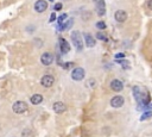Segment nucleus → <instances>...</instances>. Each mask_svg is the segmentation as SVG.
I'll use <instances>...</instances> for the list:
<instances>
[{
	"label": "nucleus",
	"mask_w": 152,
	"mask_h": 137,
	"mask_svg": "<svg viewBox=\"0 0 152 137\" xmlns=\"http://www.w3.org/2000/svg\"><path fill=\"white\" fill-rule=\"evenodd\" d=\"M67 18H68V14H67V13H63V14H61V16H59V17L57 18V19H58V23H59V24H62V23H63V22L65 21Z\"/></svg>",
	"instance_id": "nucleus-18"
},
{
	"label": "nucleus",
	"mask_w": 152,
	"mask_h": 137,
	"mask_svg": "<svg viewBox=\"0 0 152 137\" xmlns=\"http://www.w3.org/2000/svg\"><path fill=\"white\" fill-rule=\"evenodd\" d=\"M151 117H152V111H146L143 116H141L140 121H145V119H147V118H151Z\"/></svg>",
	"instance_id": "nucleus-17"
},
{
	"label": "nucleus",
	"mask_w": 152,
	"mask_h": 137,
	"mask_svg": "<svg viewBox=\"0 0 152 137\" xmlns=\"http://www.w3.org/2000/svg\"><path fill=\"white\" fill-rule=\"evenodd\" d=\"M85 40H86V44L88 48H94L95 47V40L93 36H90L89 34H85Z\"/></svg>",
	"instance_id": "nucleus-13"
},
{
	"label": "nucleus",
	"mask_w": 152,
	"mask_h": 137,
	"mask_svg": "<svg viewBox=\"0 0 152 137\" xmlns=\"http://www.w3.org/2000/svg\"><path fill=\"white\" fill-rule=\"evenodd\" d=\"M110 88H112L114 92H121L124 88V84L118 79H114V80H112V82H110Z\"/></svg>",
	"instance_id": "nucleus-11"
},
{
	"label": "nucleus",
	"mask_w": 152,
	"mask_h": 137,
	"mask_svg": "<svg viewBox=\"0 0 152 137\" xmlns=\"http://www.w3.org/2000/svg\"><path fill=\"white\" fill-rule=\"evenodd\" d=\"M96 27L100 29V30H105V29H106V23L105 22H97L96 23Z\"/></svg>",
	"instance_id": "nucleus-19"
},
{
	"label": "nucleus",
	"mask_w": 152,
	"mask_h": 137,
	"mask_svg": "<svg viewBox=\"0 0 152 137\" xmlns=\"http://www.w3.org/2000/svg\"><path fill=\"white\" fill-rule=\"evenodd\" d=\"M114 18L118 23H124L127 19V13L124 11V10H118V11H115V13H114Z\"/></svg>",
	"instance_id": "nucleus-8"
},
{
	"label": "nucleus",
	"mask_w": 152,
	"mask_h": 137,
	"mask_svg": "<svg viewBox=\"0 0 152 137\" xmlns=\"http://www.w3.org/2000/svg\"><path fill=\"white\" fill-rule=\"evenodd\" d=\"M74 23V21L72 19V21H68L65 24H59V30L61 31H65V30H68V29L70 27V25H72Z\"/></svg>",
	"instance_id": "nucleus-15"
},
{
	"label": "nucleus",
	"mask_w": 152,
	"mask_h": 137,
	"mask_svg": "<svg viewBox=\"0 0 152 137\" xmlns=\"http://www.w3.org/2000/svg\"><path fill=\"white\" fill-rule=\"evenodd\" d=\"M96 13L102 17L106 13V4H105V0H97V4H96Z\"/></svg>",
	"instance_id": "nucleus-9"
},
{
	"label": "nucleus",
	"mask_w": 152,
	"mask_h": 137,
	"mask_svg": "<svg viewBox=\"0 0 152 137\" xmlns=\"http://www.w3.org/2000/svg\"><path fill=\"white\" fill-rule=\"evenodd\" d=\"M147 6H149V8H150V10H152V0H149Z\"/></svg>",
	"instance_id": "nucleus-25"
},
{
	"label": "nucleus",
	"mask_w": 152,
	"mask_h": 137,
	"mask_svg": "<svg viewBox=\"0 0 152 137\" xmlns=\"http://www.w3.org/2000/svg\"><path fill=\"white\" fill-rule=\"evenodd\" d=\"M55 82V77L52 75H44L42 79H40V84H42V86L46 87V88H49V87H51Z\"/></svg>",
	"instance_id": "nucleus-6"
},
{
	"label": "nucleus",
	"mask_w": 152,
	"mask_h": 137,
	"mask_svg": "<svg viewBox=\"0 0 152 137\" xmlns=\"http://www.w3.org/2000/svg\"><path fill=\"white\" fill-rule=\"evenodd\" d=\"M59 49H61V51H62V54H67L70 51V44L62 37L59 38Z\"/></svg>",
	"instance_id": "nucleus-12"
},
{
	"label": "nucleus",
	"mask_w": 152,
	"mask_h": 137,
	"mask_svg": "<svg viewBox=\"0 0 152 137\" xmlns=\"http://www.w3.org/2000/svg\"><path fill=\"white\" fill-rule=\"evenodd\" d=\"M94 1H97V0H94Z\"/></svg>",
	"instance_id": "nucleus-27"
},
{
	"label": "nucleus",
	"mask_w": 152,
	"mask_h": 137,
	"mask_svg": "<svg viewBox=\"0 0 152 137\" xmlns=\"http://www.w3.org/2000/svg\"><path fill=\"white\" fill-rule=\"evenodd\" d=\"M56 21V14L55 13H51V16H50V19H49V23H52Z\"/></svg>",
	"instance_id": "nucleus-22"
},
{
	"label": "nucleus",
	"mask_w": 152,
	"mask_h": 137,
	"mask_svg": "<svg viewBox=\"0 0 152 137\" xmlns=\"http://www.w3.org/2000/svg\"><path fill=\"white\" fill-rule=\"evenodd\" d=\"M96 38H97V40H100V41H104V42H107L108 41L107 36L105 34H102V32H97L96 34Z\"/></svg>",
	"instance_id": "nucleus-16"
},
{
	"label": "nucleus",
	"mask_w": 152,
	"mask_h": 137,
	"mask_svg": "<svg viewBox=\"0 0 152 137\" xmlns=\"http://www.w3.org/2000/svg\"><path fill=\"white\" fill-rule=\"evenodd\" d=\"M124 103H125V99L121 95H115L110 99V106L114 107V109H119V107H121L124 105Z\"/></svg>",
	"instance_id": "nucleus-4"
},
{
	"label": "nucleus",
	"mask_w": 152,
	"mask_h": 137,
	"mask_svg": "<svg viewBox=\"0 0 152 137\" xmlns=\"http://www.w3.org/2000/svg\"><path fill=\"white\" fill-rule=\"evenodd\" d=\"M85 75H86V72H85L83 68H81V67L75 68V69H73V72H72V77H73V80H75V81L83 80Z\"/></svg>",
	"instance_id": "nucleus-3"
},
{
	"label": "nucleus",
	"mask_w": 152,
	"mask_h": 137,
	"mask_svg": "<svg viewBox=\"0 0 152 137\" xmlns=\"http://www.w3.org/2000/svg\"><path fill=\"white\" fill-rule=\"evenodd\" d=\"M30 101H31L33 105H39L43 101V97L40 94H33L31 98H30Z\"/></svg>",
	"instance_id": "nucleus-14"
},
{
	"label": "nucleus",
	"mask_w": 152,
	"mask_h": 137,
	"mask_svg": "<svg viewBox=\"0 0 152 137\" xmlns=\"http://www.w3.org/2000/svg\"><path fill=\"white\" fill-rule=\"evenodd\" d=\"M27 109H29V106H27V104L25 101H16L13 104V106H12L13 112H16L18 114H22V113L26 112Z\"/></svg>",
	"instance_id": "nucleus-2"
},
{
	"label": "nucleus",
	"mask_w": 152,
	"mask_h": 137,
	"mask_svg": "<svg viewBox=\"0 0 152 137\" xmlns=\"http://www.w3.org/2000/svg\"><path fill=\"white\" fill-rule=\"evenodd\" d=\"M63 67H64V69H69V68L74 67V63H73V62H67V63H65Z\"/></svg>",
	"instance_id": "nucleus-21"
},
{
	"label": "nucleus",
	"mask_w": 152,
	"mask_h": 137,
	"mask_svg": "<svg viewBox=\"0 0 152 137\" xmlns=\"http://www.w3.org/2000/svg\"><path fill=\"white\" fill-rule=\"evenodd\" d=\"M124 57H125V55H124L123 53H119V54L115 55V58H117V60H119V58H124Z\"/></svg>",
	"instance_id": "nucleus-24"
},
{
	"label": "nucleus",
	"mask_w": 152,
	"mask_h": 137,
	"mask_svg": "<svg viewBox=\"0 0 152 137\" xmlns=\"http://www.w3.org/2000/svg\"><path fill=\"white\" fill-rule=\"evenodd\" d=\"M49 1H52V0H49Z\"/></svg>",
	"instance_id": "nucleus-26"
},
{
	"label": "nucleus",
	"mask_w": 152,
	"mask_h": 137,
	"mask_svg": "<svg viewBox=\"0 0 152 137\" xmlns=\"http://www.w3.org/2000/svg\"><path fill=\"white\" fill-rule=\"evenodd\" d=\"M48 8V3L45 0H37L35 4V11L38 13H43L44 11H46Z\"/></svg>",
	"instance_id": "nucleus-5"
},
{
	"label": "nucleus",
	"mask_w": 152,
	"mask_h": 137,
	"mask_svg": "<svg viewBox=\"0 0 152 137\" xmlns=\"http://www.w3.org/2000/svg\"><path fill=\"white\" fill-rule=\"evenodd\" d=\"M72 42H73V44L75 45V48L78 51L83 49V42H82V37H81L80 31L75 30V31L72 32Z\"/></svg>",
	"instance_id": "nucleus-1"
},
{
	"label": "nucleus",
	"mask_w": 152,
	"mask_h": 137,
	"mask_svg": "<svg viewBox=\"0 0 152 137\" xmlns=\"http://www.w3.org/2000/svg\"><path fill=\"white\" fill-rule=\"evenodd\" d=\"M119 62H120L121 64H123V68H125V69H127V68L130 67V66H128V63H127L126 61H119Z\"/></svg>",
	"instance_id": "nucleus-23"
},
{
	"label": "nucleus",
	"mask_w": 152,
	"mask_h": 137,
	"mask_svg": "<svg viewBox=\"0 0 152 137\" xmlns=\"http://www.w3.org/2000/svg\"><path fill=\"white\" fill-rule=\"evenodd\" d=\"M52 109H54V111H55L56 113L61 114V113L65 112L67 106H65V104H64V103H62V101H56V103L52 105Z\"/></svg>",
	"instance_id": "nucleus-10"
},
{
	"label": "nucleus",
	"mask_w": 152,
	"mask_h": 137,
	"mask_svg": "<svg viewBox=\"0 0 152 137\" xmlns=\"http://www.w3.org/2000/svg\"><path fill=\"white\" fill-rule=\"evenodd\" d=\"M62 7H63L62 3H56V4H55V6H54L55 11H61V10H62Z\"/></svg>",
	"instance_id": "nucleus-20"
},
{
	"label": "nucleus",
	"mask_w": 152,
	"mask_h": 137,
	"mask_svg": "<svg viewBox=\"0 0 152 137\" xmlns=\"http://www.w3.org/2000/svg\"><path fill=\"white\" fill-rule=\"evenodd\" d=\"M54 55L51 53H44L42 56H40V62H42L44 66H50L54 62Z\"/></svg>",
	"instance_id": "nucleus-7"
}]
</instances>
